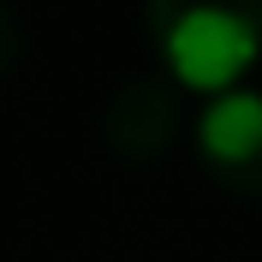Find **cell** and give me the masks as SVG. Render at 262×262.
<instances>
[{"instance_id": "6da1fadb", "label": "cell", "mask_w": 262, "mask_h": 262, "mask_svg": "<svg viewBox=\"0 0 262 262\" xmlns=\"http://www.w3.org/2000/svg\"><path fill=\"white\" fill-rule=\"evenodd\" d=\"M149 48L191 90L227 96L262 54V0H143Z\"/></svg>"}, {"instance_id": "7a4b0ae2", "label": "cell", "mask_w": 262, "mask_h": 262, "mask_svg": "<svg viewBox=\"0 0 262 262\" xmlns=\"http://www.w3.org/2000/svg\"><path fill=\"white\" fill-rule=\"evenodd\" d=\"M196 155L214 179L238 196H262V90L238 83L209 96L196 114Z\"/></svg>"}, {"instance_id": "3957f363", "label": "cell", "mask_w": 262, "mask_h": 262, "mask_svg": "<svg viewBox=\"0 0 262 262\" xmlns=\"http://www.w3.org/2000/svg\"><path fill=\"white\" fill-rule=\"evenodd\" d=\"M131 125H143V143H137V155H149L155 143H167V137H173V96H167L155 78H137V83H125V90H119L114 119H107L114 143H125Z\"/></svg>"}]
</instances>
